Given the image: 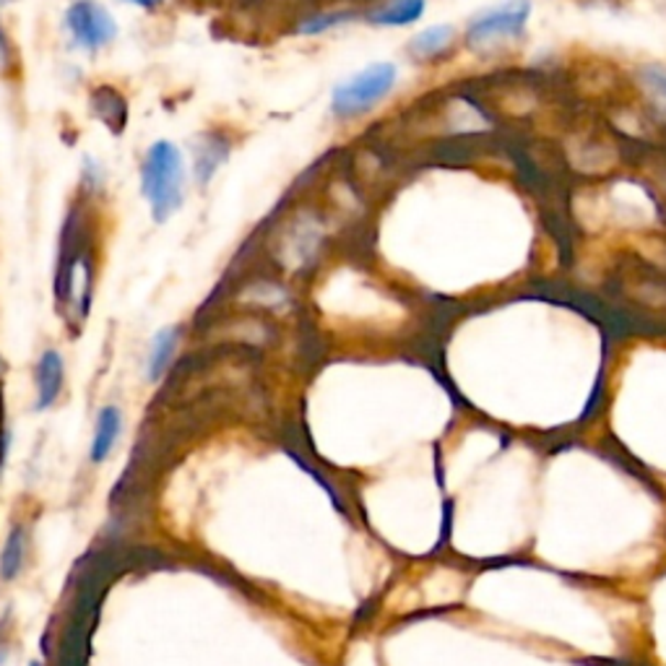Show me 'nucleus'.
I'll list each match as a JSON object with an SVG mask.
<instances>
[{
  "label": "nucleus",
  "mask_w": 666,
  "mask_h": 666,
  "mask_svg": "<svg viewBox=\"0 0 666 666\" xmlns=\"http://www.w3.org/2000/svg\"><path fill=\"white\" fill-rule=\"evenodd\" d=\"M186 190V162L173 141H157L148 146L141 165V196L152 209L154 222L165 224L182 207Z\"/></svg>",
  "instance_id": "nucleus-1"
},
{
  "label": "nucleus",
  "mask_w": 666,
  "mask_h": 666,
  "mask_svg": "<svg viewBox=\"0 0 666 666\" xmlns=\"http://www.w3.org/2000/svg\"><path fill=\"white\" fill-rule=\"evenodd\" d=\"M399 81V68L393 63H373L349 79L336 84L331 95V108L338 118H357L373 110L380 99L391 95Z\"/></svg>",
  "instance_id": "nucleus-2"
},
{
  "label": "nucleus",
  "mask_w": 666,
  "mask_h": 666,
  "mask_svg": "<svg viewBox=\"0 0 666 666\" xmlns=\"http://www.w3.org/2000/svg\"><path fill=\"white\" fill-rule=\"evenodd\" d=\"M529 19V0H502V3L492 5V9L474 13L469 24H466V42L474 49H485L500 45V42L519 40L526 32Z\"/></svg>",
  "instance_id": "nucleus-3"
},
{
  "label": "nucleus",
  "mask_w": 666,
  "mask_h": 666,
  "mask_svg": "<svg viewBox=\"0 0 666 666\" xmlns=\"http://www.w3.org/2000/svg\"><path fill=\"white\" fill-rule=\"evenodd\" d=\"M68 34L74 37V45L97 53V49L108 47L118 37V24L112 13L95 0H79L66 13Z\"/></svg>",
  "instance_id": "nucleus-4"
},
{
  "label": "nucleus",
  "mask_w": 666,
  "mask_h": 666,
  "mask_svg": "<svg viewBox=\"0 0 666 666\" xmlns=\"http://www.w3.org/2000/svg\"><path fill=\"white\" fill-rule=\"evenodd\" d=\"M63 378H66V367H63V357L55 349H47L40 357L37 370H34V386H37V401L34 409L37 412H47L63 391Z\"/></svg>",
  "instance_id": "nucleus-5"
},
{
  "label": "nucleus",
  "mask_w": 666,
  "mask_h": 666,
  "mask_svg": "<svg viewBox=\"0 0 666 666\" xmlns=\"http://www.w3.org/2000/svg\"><path fill=\"white\" fill-rule=\"evenodd\" d=\"M120 432H123V412L118 407H104L102 412L97 414V424H95V437H91V448H89V458L91 464H102V460L110 458V453L115 451Z\"/></svg>",
  "instance_id": "nucleus-6"
},
{
  "label": "nucleus",
  "mask_w": 666,
  "mask_h": 666,
  "mask_svg": "<svg viewBox=\"0 0 666 666\" xmlns=\"http://www.w3.org/2000/svg\"><path fill=\"white\" fill-rule=\"evenodd\" d=\"M428 0H386L367 13V19L378 26H409L422 19Z\"/></svg>",
  "instance_id": "nucleus-7"
},
{
  "label": "nucleus",
  "mask_w": 666,
  "mask_h": 666,
  "mask_svg": "<svg viewBox=\"0 0 666 666\" xmlns=\"http://www.w3.org/2000/svg\"><path fill=\"white\" fill-rule=\"evenodd\" d=\"M177 349V329H162L157 336L152 338L146 354V378L159 380L167 373L169 363H173Z\"/></svg>",
  "instance_id": "nucleus-8"
},
{
  "label": "nucleus",
  "mask_w": 666,
  "mask_h": 666,
  "mask_svg": "<svg viewBox=\"0 0 666 666\" xmlns=\"http://www.w3.org/2000/svg\"><path fill=\"white\" fill-rule=\"evenodd\" d=\"M453 37H456V30H453L451 24H435V26H428V30L420 34H414L412 42H409V49H412L414 58L430 60V58H437L443 49H448Z\"/></svg>",
  "instance_id": "nucleus-9"
},
{
  "label": "nucleus",
  "mask_w": 666,
  "mask_h": 666,
  "mask_svg": "<svg viewBox=\"0 0 666 666\" xmlns=\"http://www.w3.org/2000/svg\"><path fill=\"white\" fill-rule=\"evenodd\" d=\"M24 557H26V534L24 529L16 526L5 540L3 550H0V580L11 584L16 580V576L24 568Z\"/></svg>",
  "instance_id": "nucleus-10"
},
{
  "label": "nucleus",
  "mask_w": 666,
  "mask_h": 666,
  "mask_svg": "<svg viewBox=\"0 0 666 666\" xmlns=\"http://www.w3.org/2000/svg\"><path fill=\"white\" fill-rule=\"evenodd\" d=\"M349 19H352V13H318V16L304 21V24L300 26V32L302 34H321V32L333 30V26L344 24V21H349Z\"/></svg>",
  "instance_id": "nucleus-11"
},
{
  "label": "nucleus",
  "mask_w": 666,
  "mask_h": 666,
  "mask_svg": "<svg viewBox=\"0 0 666 666\" xmlns=\"http://www.w3.org/2000/svg\"><path fill=\"white\" fill-rule=\"evenodd\" d=\"M643 79H646L651 95H654L656 99H662V102L666 104V68L651 66V68H646V74H643Z\"/></svg>",
  "instance_id": "nucleus-12"
},
{
  "label": "nucleus",
  "mask_w": 666,
  "mask_h": 666,
  "mask_svg": "<svg viewBox=\"0 0 666 666\" xmlns=\"http://www.w3.org/2000/svg\"><path fill=\"white\" fill-rule=\"evenodd\" d=\"M127 3L138 5V9H144V11H154V9H159V5L165 3V0H127Z\"/></svg>",
  "instance_id": "nucleus-13"
},
{
  "label": "nucleus",
  "mask_w": 666,
  "mask_h": 666,
  "mask_svg": "<svg viewBox=\"0 0 666 666\" xmlns=\"http://www.w3.org/2000/svg\"><path fill=\"white\" fill-rule=\"evenodd\" d=\"M3 658H5V651L0 648V666H3Z\"/></svg>",
  "instance_id": "nucleus-14"
},
{
  "label": "nucleus",
  "mask_w": 666,
  "mask_h": 666,
  "mask_svg": "<svg viewBox=\"0 0 666 666\" xmlns=\"http://www.w3.org/2000/svg\"><path fill=\"white\" fill-rule=\"evenodd\" d=\"M0 3H9V0H0Z\"/></svg>",
  "instance_id": "nucleus-15"
},
{
  "label": "nucleus",
  "mask_w": 666,
  "mask_h": 666,
  "mask_svg": "<svg viewBox=\"0 0 666 666\" xmlns=\"http://www.w3.org/2000/svg\"><path fill=\"white\" fill-rule=\"evenodd\" d=\"M30 666H40V664H30Z\"/></svg>",
  "instance_id": "nucleus-16"
}]
</instances>
